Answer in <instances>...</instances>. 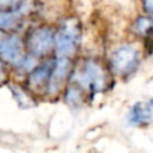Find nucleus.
<instances>
[{"instance_id": "obj_1", "label": "nucleus", "mask_w": 153, "mask_h": 153, "mask_svg": "<svg viewBox=\"0 0 153 153\" xmlns=\"http://www.w3.org/2000/svg\"><path fill=\"white\" fill-rule=\"evenodd\" d=\"M78 35L79 28L75 22H66L56 36H54V43L59 58H69L74 55L78 46Z\"/></svg>"}, {"instance_id": "obj_2", "label": "nucleus", "mask_w": 153, "mask_h": 153, "mask_svg": "<svg viewBox=\"0 0 153 153\" xmlns=\"http://www.w3.org/2000/svg\"><path fill=\"white\" fill-rule=\"evenodd\" d=\"M138 51L133 46H121L113 53L110 58V66L114 74L128 75L137 67Z\"/></svg>"}, {"instance_id": "obj_3", "label": "nucleus", "mask_w": 153, "mask_h": 153, "mask_svg": "<svg viewBox=\"0 0 153 153\" xmlns=\"http://www.w3.org/2000/svg\"><path fill=\"white\" fill-rule=\"evenodd\" d=\"M75 81L79 86L90 90L91 93H98L105 89L106 76L100 65L94 61H89L85 63L82 71L75 76Z\"/></svg>"}, {"instance_id": "obj_4", "label": "nucleus", "mask_w": 153, "mask_h": 153, "mask_svg": "<svg viewBox=\"0 0 153 153\" xmlns=\"http://www.w3.org/2000/svg\"><path fill=\"white\" fill-rule=\"evenodd\" d=\"M54 46V32L50 27H39L28 38V50L34 56H43Z\"/></svg>"}, {"instance_id": "obj_5", "label": "nucleus", "mask_w": 153, "mask_h": 153, "mask_svg": "<svg viewBox=\"0 0 153 153\" xmlns=\"http://www.w3.org/2000/svg\"><path fill=\"white\" fill-rule=\"evenodd\" d=\"M0 55L3 56L5 62L18 66L24 58L23 53V42L19 35H11L5 36L1 47H0Z\"/></svg>"}, {"instance_id": "obj_6", "label": "nucleus", "mask_w": 153, "mask_h": 153, "mask_svg": "<svg viewBox=\"0 0 153 153\" xmlns=\"http://www.w3.org/2000/svg\"><path fill=\"white\" fill-rule=\"evenodd\" d=\"M69 71H70L69 58H58L56 59V62L53 66V70H51L47 89H46L48 91V94L54 95L59 91V89L62 87V85L65 83L67 75H69Z\"/></svg>"}, {"instance_id": "obj_7", "label": "nucleus", "mask_w": 153, "mask_h": 153, "mask_svg": "<svg viewBox=\"0 0 153 153\" xmlns=\"http://www.w3.org/2000/svg\"><path fill=\"white\" fill-rule=\"evenodd\" d=\"M152 121V101L137 102L130 108L128 122L130 125H149Z\"/></svg>"}, {"instance_id": "obj_8", "label": "nucleus", "mask_w": 153, "mask_h": 153, "mask_svg": "<svg viewBox=\"0 0 153 153\" xmlns=\"http://www.w3.org/2000/svg\"><path fill=\"white\" fill-rule=\"evenodd\" d=\"M53 62H46L40 66L31 70L28 75V86L32 90H42L47 89L48 79H50L51 70H53Z\"/></svg>"}, {"instance_id": "obj_9", "label": "nucleus", "mask_w": 153, "mask_h": 153, "mask_svg": "<svg viewBox=\"0 0 153 153\" xmlns=\"http://www.w3.org/2000/svg\"><path fill=\"white\" fill-rule=\"evenodd\" d=\"M22 12H0V31H7L16 27Z\"/></svg>"}, {"instance_id": "obj_10", "label": "nucleus", "mask_w": 153, "mask_h": 153, "mask_svg": "<svg viewBox=\"0 0 153 153\" xmlns=\"http://www.w3.org/2000/svg\"><path fill=\"white\" fill-rule=\"evenodd\" d=\"M65 100L69 105L71 106H79L82 103V93L81 89L76 86H69L66 90V95H65Z\"/></svg>"}, {"instance_id": "obj_11", "label": "nucleus", "mask_w": 153, "mask_h": 153, "mask_svg": "<svg viewBox=\"0 0 153 153\" xmlns=\"http://www.w3.org/2000/svg\"><path fill=\"white\" fill-rule=\"evenodd\" d=\"M26 0H0V12H22Z\"/></svg>"}, {"instance_id": "obj_12", "label": "nucleus", "mask_w": 153, "mask_h": 153, "mask_svg": "<svg viewBox=\"0 0 153 153\" xmlns=\"http://www.w3.org/2000/svg\"><path fill=\"white\" fill-rule=\"evenodd\" d=\"M11 90H12L13 98H15L16 102L20 105V108H30V106H32V100L30 98L28 94H26V93L20 89V87L13 86V87H11Z\"/></svg>"}, {"instance_id": "obj_13", "label": "nucleus", "mask_w": 153, "mask_h": 153, "mask_svg": "<svg viewBox=\"0 0 153 153\" xmlns=\"http://www.w3.org/2000/svg\"><path fill=\"white\" fill-rule=\"evenodd\" d=\"M136 30H137L140 34H149L152 31V20L149 16H141L137 19V23H136Z\"/></svg>"}, {"instance_id": "obj_14", "label": "nucleus", "mask_w": 153, "mask_h": 153, "mask_svg": "<svg viewBox=\"0 0 153 153\" xmlns=\"http://www.w3.org/2000/svg\"><path fill=\"white\" fill-rule=\"evenodd\" d=\"M5 81H7V71H5L4 65L0 62V85L4 83Z\"/></svg>"}, {"instance_id": "obj_15", "label": "nucleus", "mask_w": 153, "mask_h": 153, "mask_svg": "<svg viewBox=\"0 0 153 153\" xmlns=\"http://www.w3.org/2000/svg\"><path fill=\"white\" fill-rule=\"evenodd\" d=\"M144 8L146 10V12L148 13H152V8H153L152 0H144Z\"/></svg>"}, {"instance_id": "obj_16", "label": "nucleus", "mask_w": 153, "mask_h": 153, "mask_svg": "<svg viewBox=\"0 0 153 153\" xmlns=\"http://www.w3.org/2000/svg\"><path fill=\"white\" fill-rule=\"evenodd\" d=\"M4 39H5V35L3 34V31H0V47H1V45H3V42H4Z\"/></svg>"}]
</instances>
